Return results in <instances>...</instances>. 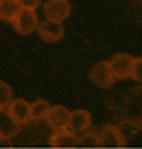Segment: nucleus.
I'll return each instance as SVG.
<instances>
[{
    "instance_id": "17",
    "label": "nucleus",
    "mask_w": 142,
    "mask_h": 149,
    "mask_svg": "<svg viewBox=\"0 0 142 149\" xmlns=\"http://www.w3.org/2000/svg\"><path fill=\"white\" fill-rule=\"evenodd\" d=\"M2 112H3V109H0V115H2Z\"/></svg>"
},
{
    "instance_id": "2",
    "label": "nucleus",
    "mask_w": 142,
    "mask_h": 149,
    "mask_svg": "<svg viewBox=\"0 0 142 149\" xmlns=\"http://www.w3.org/2000/svg\"><path fill=\"white\" fill-rule=\"evenodd\" d=\"M11 24H13V28H15L16 33H19L21 36H28V34L37 31V26H39L37 13H36V10L21 8Z\"/></svg>"
},
{
    "instance_id": "11",
    "label": "nucleus",
    "mask_w": 142,
    "mask_h": 149,
    "mask_svg": "<svg viewBox=\"0 0 142 149\" xmlns=\"http://www.w3.org/2000/svg\"><path fill=\"white\" fill-rule=\"evenodd\" d=\"M79 143V136L74 133H71L70 130H60L55 131L53 136L50 138V144L52 146H58V148H63V146H74Z\"/></svg>"
},
{
    "instance_id": "10",
    "label": "nucleus",
    "mask_w": 142,
    "mask_h": 149,
    "mask_svg": "<svg viewBox=\"0 0 142 149\" xmlns=\"http://www.w3.org/2000/svg\"><path fill=\"white\" fill-rule=\"evenodd\" d=\"M21 10L18 0H0V19L5 23H13Z\"/></svg>"
},
{
    "instance_id": "6",
    "label": "nucleus",
    "mask_w": 142,
    "mask_h": 149,
    "mask_svg": "<svg viewBox=\"0 0 142 149\" xmlns=\"http://www.w3.org/2000/svg\"><path fill=\"white\" fill-rule=\"evenodd\" d=\"M90 125H92V117H90V113L87 110H84V109H76V110L70 112L68 130L71 133L78 134V136H84L90 130Z\"/></svg>"
},
{
    "instance_id": "15",
    "label": "nucleus",
    "mask_w": 142,
    "mask_h": 149,
    "mask_svg": "<svg viewBox=\"0 0 142 149\" xmlns=\"http://www.w3.org/2000/svg\"><path fill=\"white\" fill-rule=\"evenodd\" d=\"M18 2L21 8H29V10H36L42 3V0H18Z\"/></svg>"
},
{
    "instance_id": "1",
    "label": "nucleus",
    "mask_w": 142,
    "mask_h": 149,
    "mask_svg": "<svg viewBox=\"0 0 142 149\" xmlns=\"http://www.w3.org/2000/svg\"><path fill=\"white\" fill-rule=\"evenodd\" d=\"M132 63H134V57L129 55L126 52H118L108 60L110 70L113 73V78L116 79H128L131 78V70H132Z\"/></svg>"
},
{
    "instance_id": "8",
    "label": "nucleus",
    "mask_w": 142,
    "mask_h": 149,
    "mask_svg": "<svg viewBox=\"0 0 142 149\" xmlns=\"http://www.w3.org/2000/svg\"><path fill=\"white\" fill-rule=\"evenodd\" d=\"M37 33H39V36H41L42 41H45V42H58V41H61L63 36H65V26H63V23L44 19L42 23H39Z\"/></svg>"
},
{
    "instance_id": "9",
    "label": "nucleus",
    "mask_w": 142,
    "mask_h": 149,
    "mask_svg": "<svg viewBox=\"0 0 142 149\" xmlns=\"http://www.w3.org/2000/svg\"><path fill=\"white\" fill-rule=\"evenodd\" d=\"M70 112L71 110H68L63 105H50L49 113H47L45 120H47V123H49L55 131L66 130L68 120H70Z\"/></svg>"
},
{
    "instance_id": "4",
    "label": "nucleus",
    "mask_w": 142,
    "mask_h": 149,
    "mask_svg": "<svg viewBox=\"0 0 142 149\" xmlns=\"http://www.w3.org/2000/svg\"><path fill=\"white\" fill-rule=\"evenodd\" d=\"M45 19L63 23L71 15V3L68 0H47L44 3Z\"/></svg>"
},
{
    "instance_id": "7",
    "label": "nucleus",
    "mask_w": 142,
    "mask_h": 149,
    "mask_svg": "<svg viewBox=\"0 0 142 149\" xmlns=\"http://www.w3.org/2000/svg\"><path fill=\"white\" fill-rule=\"evenodd\" d=\"M5 112L15 125H24L31 120V104L24 99H13Z\"/></svg>"
},
{
    "instance_id": "14",
    "label": "nucleus",
    "mask_w": 142,
    "mask_h": 149,
    "mask_svg": "<svg viewBox=\"0 0 142 149\" xmlns=\"http://www.w3.org/2000/svg\"><path fill=\"white\" fill-rule=\"evenodd\" d=\"M131 78L134 81L141 83L142 81V58H134V63H132V70H131Z\"/></svg>"
},
{
    "instance_id": "13",
    "label": "nucleus",
    "mask_w": 142,
    "mask_h": 149,
    "mask_svg": "<svg viewBox=\"0 0 142 149\" xmlns=\"http://www.w3.org/2000/svg\"><path fill=\"white\" fill-rule=\"evenodd\" d=\"M13 101V89L5 81H0V109H7L8 104Z\"/></svg>"
},
{
    "instance_id": "12",
    "label": "nucleus",
    "mask_w": 142,
    "mask_h": 149,
    "mask_svg": "<svg viewBox=\"0 0 142 149\" xmlns=\"http://www.w3.org/2000/svg\"><path fill=\"white\" fill-rule=\"evenodd\" d=\"M49 109H50V104L45 99H37L31 104V120H45L47 113H49Z\"/></svg>"
},
{
    "instance_id": "16",
    "label": "nucleus",
    "mask_w": 142,
    "mask_h": 149,
    "mask_svg": "<svg viewBox=\"0 0 142 149\" xmlns=\"http://www.w3.org/2000/svg\"><path fill=\"white\" fill-rule=\"evenodd\" d=\"M2 138H3V134H2V131H0V139H2Z\"/></svg>"
},
{
    "instance_id": "5",
    "label": "nucleus",
    "mask_w": 142,
    "mask_h": 149,
    "mask_svg": "<svg viewBox=\"0 0 142 149\" xmlns=\"http://www.w3.org/2000/svg\"><path fill=\"white\" fill-rule=\"evenodd\" d=\"M95 144L99 148H123L124 139L118 127L105 125L95 136Z\"/></svg>"
},
{
    "instance_id": "3",
    "label": "nucleus",
    "mask_w": 142,
    "mask_h": 149,
    "mask_svg": "<svg viewBox=\"0 0 142 149\" xmlns=\"http://www.w3.org/2000/svg\"><path fill=\"white\" fill-rule=\"evenodd\" d=\"M89 79L94 86H97L100 89H108L112 88L113 83H115V78H113V73L110 70V65L107 60H100L92 67L89 73Z\"/></svg>"
}]
</instances>
